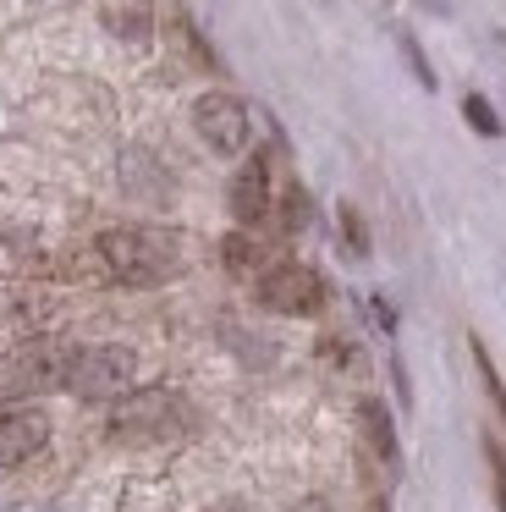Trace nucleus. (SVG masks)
I'll use <instances>...</instances> for the list:
<instances>
[{
	"label": "nucleus",
	"mask_w": 506,
	"mask_h": 512,
	"mask_svg": "<svg viewBox=\"0 0 506 512\" xmlns=\"http://www.w3.org/2000/svg\"><path fill=\"white\" fill-rule=\"evenodd\" d=\"M99 265L121 287H160L182 270V243L165 226H110L99 232Z\"/></svg>",
	"instance_id": "nucleus-1"
},
{
	"label": "nucleus",
	"mask_w": 506,
	"mask_h": 512,
	"mask_svg": "<svg viewBox=\"0 0 506 512\" xmlns=\"http://www.w3.org/2000/svg\"><path fill=\"white\" fill-rule=\"evenodd\" d=\"M110 435L132 446H160L187 435V402L165 386H127L110 408Z\"/></svg>",
	"instance_id": "nucleus-2"
},
{
	"label": "nucleus",
	"mask_w": 506,
	"mask_h": 512,
	"mask_svg": "<svg viewBox=\"0 0 506 512\" xmlns=\"http://www.w3.org/2000/svg\"><path fill=\"white\" fill-rule=\"evenodd\" d=\"M132 375H138V358H132V347L94 342V347H72L61 391H72V397H83V402H116L121 391L132 386Z\"/></svg>",
	"instance_id": "nucleus-3"
},
{
	"label": "nucleus",
	"mask_w": 506,
	"mask_h": 512,
	"mask_svg": "<svg viewBox=\"0 0 506 512\" xmlns=\"http://www.w3.org/2000/svg\"><path fill=\"white\" fill-rule=\"evenodd\" d=\"M259 303L270 314H292V320H303V314L325 309V281H319V270L281 259V265L259 270Z\"/></svg>",
	"instance_id": "nucleus-4"
},
{
	"label": "nucleus",
	"mask_w": 506,
	"mask_h": 512,
	"mask_svg": "<svg viewBox=\"0 0 506 512\" xmlns=\"http://www.w3.org/2000/svg\"><path fill=\"white\" fill-rule=\"evenodd\" d=\"M193 127L215 155H242V149H248V105H242L237 94H226V89L198 94Z\"/></svg>",
	"instance_id": "nucleus-5"
},
{
	"label": "nucleus",
	"mask_w": 506,
	"mask_h": 512,
	"mask_svg": "<svg viewBox=\"0 0 506 512\" xmlns=\"http://www.w3.org/2000/svg\"><path fill=\"white\" fill-rule=\"evenodd\" d=\"M66 358H72V347L61 342H28L17 358L6 364V397H28V391H50L66 380Z\"/></svg>",
	"instance_id": "nucleus-6"
},
{
	"label": "nucleus",
	"mask_w": 506,
	"mask_h": 512,
	"mask_svg": "<svg viewBox=\"0 0 506 512\" xmlns=\"http://www.w3.org/2000/svg\"><path fill=\"white\" fill-rule=\"evenodd\" d=\"M50 441V419L44 408H0V468H17L44 452Z\"/></svg>",
	"instance_id": "nucleus-7"
},
{
	"label": "nucleus",
	"mask_w": 506,
	"mask_h": 512,
	"mask_svg": "<svg viewBox=\"0 0 506 512\" xmlns=\"http://www.w3.org/2000/svg\"><path fill=\"white\" fill-rule=\"evenodd\" d=\"M231 215L242 226H259L270 215V160L264 155L242 160V171L231 177Z\"/></svg>",
	"instance_id": "nucleus-8"
},
{
	"label": "nucleus",
	"mask_w": 506,
	"mask_h": 512,
	"mask_svg": "<svg viewBox=\"0 0 506 512\" xmlns=\"http://www.w3.org/2000/svg\"><path fill=\"white\" fill-rule=\"evenodd\" d=\"M99 28L116 45H149L154 39V6L149 0H99Z\"/></svg>",
	"instance_id": "nucleus-9"
},
{
	"label": "nucleus",
	"mask_w": 506,
	"mask_h": 512,
	"mask_svg": "<svg viewBox=\"0 0 506 512\" xmlns=\"http://www.w3.org/2000/svg\"><path fill=\"white\" fill-rule=\"evenodd\" d=\"M358 419H363V441H369V452L396 474V468H402V446H396V424H391V413H385V402L369 397L358 408Z\"/></svg>",
	"instance_id": "nucleus-10"
},
{
	"label": "nucleus",
	"mask_w": 506,
	"mask_h": 512,
	"mask_svg": "<svg viewBox=\"0 0 506 512\" xmlns=\"http://www.w3.org/2000/svg\"><path fill=\"white\" fill-rule=\"evenodd\" d=\"M484 463H490V485H495V507L506 512V452L495 435H484Z\"/></svg>",
	"instance_id": "nucleus-11"
},
{
	"label": "nucleus",
	"mask_w": 506,
	"mask_h": 512,
	"mask_svg": "<svg viewBox=\"0 0 506 512\" xmlns=\"http://www.w3.org/2000/svg\"><path fill=\"white\" fill-rule=\"evenodd\" d=\"M462 111H468L473 133H484V138H495V133H501V116L490 111V100H484V94H468V100H462Z\"/></svg>",
	"instance_id": "nucleus-12"
},
{
	"label": "nucleus",
	"mask_w": 506,
	"mask_h": 512,
	"mask_svg": "<svg viewBox=\"0 0 506 512\" xmlns=\"http://www.w3.org/2000/svg\"><path fill=\"white\" fill-rule=\"evenodd\" d=\"M341 232H347L352 254H369V232H363V215L352 210V204H341Z\"/></svg>",
	"instance_id": "nucleus-13"
},
{
	"label": "nucleus",
	"mask_w": 506,
	"mask_h": 512,
	"mask_svg": "<svg viewBox=\"0 0 506 512\" xmlns=\"http://www.w3.org/2000/svg\"><path fill=\"white\" fill-rule=\"evenodd\" d=\"M226 265H231V270H253V265H259V248H253V237H226Z\"/></svg>",
	"instance_id": "nucleus-14"
},
{
	"label": "nucleus",
	"mask_w": 506,
	"mask_h": 512,
	"mask_svg": "<svg viewBox=\"0 0 506 512\" xmlns=\"http://www.w3.org/2000/svg\"><path fill=\"white\" fill-rule=\"evenodd\" d=\"M292 512H330V501H325V496H308V501H297Z\"/></svg>",
	"instance_id": "nucleus-15"
},
{
	"label": "nucleus",
	"mask_w": 506,
	"mask_h": 512,
	"mask_svg": "<svg viewBox=\"0 0 506 512\" xmlns=\"http://www.w3.org/2000/svg\"><path fill=\"white\" fill-rule=\"evenodd\" d=\"M209 512H242V507H237V501H215Z\"/></svg>",
	"instance_id": "nucleus-16"
}]
</instances>
